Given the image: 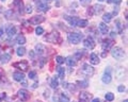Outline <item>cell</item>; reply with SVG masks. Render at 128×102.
Wrapping results in <instances>:
<instances>
[{
  "label": "cell",
  "mask_w": 128,
  "mask_h": 102,
  "mask_svg": "<svg viewBox=\"0 0 128 102\" xmlns=\"http://www.w3.org/2000/svg\"><path fill=\"white\" fill-rule=\"evenodd\" d=\"M82 38H83V34L78 32H70L67 34V40H68L70 44H74V45L79 44L82 41Z\"/></svg>",
  "instance_id": "cell-1"
},
{
  "label": "cell",
  "mask_w": 128,
  "mask_h": 102,
  "mask_svg": "<svg viewBox=\"0 0 128 102\" xmlns=\"http://www.w3.org/2000/svg\"><path fill=\"white\" fill-rule=\"evenodd\" d=\"M111 54L112 56L116 60H122V58L125 56V51H124L121 47H113L111 50Z\"/></svg>",
  "instance_id": "cell-2"
},
{
  "label": "cell",
  "mask_w": 128,
  "mask_h": 102,
  "mask_svg": "<svg viewBox=\"0 0 128 102\" xmlns=\"http://www.w3.org/2000/svg\"><path fill=\"white\" fill-rule=\"evenodd\" d=\"M45 40L47 42H49V43H54V44H56L58 41H59V44L62 42L61 37H60V35H59L58 32H51L50 34H48L47 36L45 37Z\"/></svg>",
  "instance_id": "cell-3"
},
{
  "label": "cell",
  "mask_w": 128,
  "mask_h": 102,
  "mask_svg": "<svg viewBox=\"0 0 128 102\" xmlns=\"http://www.w3.org/2000/svg\"><path fill=\"white\" fill-rule=\"evenodd\" d=\"M81 71L83 74H86V76L91 77V76H93V73H94V68L92 67V66H90V64H83Z\"/></svg>",
  "instance_id": "cell-4"
},
{
  "label": "cell",
  "mask_w": 128,
  "mask_h": 102,
  "mask_svg": "<svg viewBox=\"0 0 128 102\" xmlns=\"http://www.w3.org/2000/svg\"><path fill=\"white\" fill-rule=\"evenodd\" d=\"M102 81L105 84H109L110 82L112 81V76H111V69H110V67H107V69L105 70V73H104V76L102 78Z\"/></svg>",
  "instance_id": "cell-5"
},
{
  "label": "cell",
  "mask_w": 128,
  "mask_h": 102,
  "mask_svg": "<svg viewBox=\"0 0 128 102\" xmlns=\"http://www.w3.org/2000/svg\"><path fill=\"white\" fill-rule=\"evenodd\" d=\"M13 66L15 68H18V69L22 70V71H26V70H28V68H29V64H28L27 61H20V62L14 63Z\"/></svg>",
  "instance_id": "cell-6"
},
{
  "label": "cell",
  "mask_w": 128,
  "mask_h": 102,
  "mask_svg": "<svg viewBox=\"0 0 128 102\" xmlns=\"http://www.w3.org/2000/svg\"><path fill=\"white\" fill-rule=\"evenodd\" d=\"M17 96L19 97V99L22 101H28L30 99V94L28 93L26 89H19L17 93Z\"/></svg>",
  "instance_id": "cell-7"
},
{
  "label": "cell",
  "mask_w": 128,
  "mask_h": 102,
  "mask_svg": "<svg viewBox=\"0 0 128 102\" xmlns=\"http://www.w3.org/2000/svg\"><path fill=\"white\" fill-rule=\"evenodd\" d=\"M83 45H84L86 48L92 50V49H94V47H95V42H94V40L91 36H89V37H86L84 40V42H83Z\"/></svg>",
  "instance_id": "cell-8"
},
{
  "label": "cell",
  "mask_w": 128,
  "mask_h": 102,
  "mask_svg": "<svg viewBox=\"0 0 128 102\" xmlns=\"http://www.w3.org/2000/svg\"><path fill=\"white\" fill-rule=\"evenodd\" d=\"M43 21H45V17L41 16V15L33 16V17H31V19H30V23H31V25H40V23H42Z\"/></svg>",
  "instance_id": "cell-9"
},
{
  "label": "cell",
  "mask_w": 128,
  "mask_h": 102,
  "mask_svg": "<svg viewBox=\"0 0 128 102\" xmlns=\"http://www.w3.org/2000/svg\"><path fill=\"white\" fill-rule=\"evenodd\" d=\"M91 98H92V95L90 93L82 92V93H80V95H79V102H89Z\"/></svg>",
  "instance_id": "cell-10"
},
{
  "label": "cell",
  "mask_w": 128,
  "mask_h": 102,
  "mask_svg": "<svg viewBox=\"0 0 128 102\" xmlns=\"http://www.w3.org/2000/svg\"><path fill=\"white\" fill-rule=\"evenodd\" d=\"M36 7H38V12H47V11H49V5L47 4V3H44L42 1H38L36 2Z\"/></svg>",
  "instance_id": "cell-11"
},
{
  "label": "cell",
  "mask_w": 128,
  "mask_h": 102,
  "mask_svg": "<svg viewBox=\"0 0 128 102\" xmlns=\"http://www.w3.org/2000/svg\"><path fill=\"white\" fill-rule=\"evenodd\" d=\"M6 32L8 34V36H9L10 38H12L13 36H15V34H16V28L14 26H8L6 28Z\"/></svg>",
  "instance_id": "cell-12"
},
{
  "label": "cell",
  "mask_w": 128,
  "mask_h": 102,
  "mask_svg": "<svg viewBox=\"0 0 128 102\" xmlns=\"http://www.w3.org/2000/svg\"><path fill=\"white\" fill-rule=\"evenodd\" d=\"M13 79L15 81H17V82H22L24 80H25V74H24L22 72L20 71H16L13 73Z\"/></svg>",
  "instance_id": "cell-13"
},
{
  "label": "cell",
  "mask_w": 128,
  "mask_h": 102,
  "mask_svg": "<svg viewBox=\"0 0 128 102\" xmlns=\"http://www.w3.org/2000/svg\"><path fill=\"white\" fill-rule=\"evenodd\" d=\"M65 19L70 22V26L77 27L78 21H79V18H77V17H73V16H65Z\"/></svg>",
  "instance_id": "cell-14"
},
{
  "label": "cell",
  "mask_w": 128,
  "mask_h": 102,
  "mask_svg": "<svg viewBox=\"0 0 128 102\" xmlns=\"http://www.w3.org/2000/svg\"><path fill=\"white\" fill-rule=\"evenodd\" d=\"M102 49L104 50H109L112 46H113V41L112 40H105L102 42Z\"/></svg>",
  "instance_id": "cell-15"
},
{
  "label": "cell",
  "mask_w": 128,
  "mask_h": 102,
  "mask_svg": "<svg viewBox=\"0 0 128 102\" xmlns=\"http://www.w3.org/2000/svg\"><path fill=\"white\" fill-rule=\"evenodd\" d=\"M98 28H99V31H100L102 34H108V32H109V28H108L107 23H105V22H100V23H99Z\"/></svg>",
  "instance_id": "cell-16"
},
{
  "label": "cell",
  "mask_w": 128,
  "mask_h": 102,
  "mask_svg": "<svg viewBox=\"0 0 128 102\" xmlns=\"http://www.w3.org/2000/svg\"><path fill=\"white\" fill-rule=\"evenodd\" d=\"M45 50H46V48L43 44H38L36 46H35V52H36L38 55H42V54L45 52Z\"/></svg>",
  "instance_id": "cell-17"
},
{
  "label": "cell",
  "mask_w": 128,
  "mask_h": 102,
  "mask_svg": "<svg viewBox=\"0 0 128 102\" xmlns=\"http://www.w3.org/2000/svg\"><path fill=\"white\" fill-rule=\"evenodd\" d=\"M90 62H91V64H93V65L99 64V57H98L97 54H96V53H91V55H90Z\"/></svg>",
  "instance_id": "cell-18"
},
{
  "label": "cell",
  "mask_w": 128,
  "mask_h": 102,
  "mask_svg": "<svg viewBox=\"0 0 128 102\" xmlns=\"http://www.w3.org/2000/svg\"><path fill=\"white\" fill-rule=\"evenodd\" d=\"M10 60H11V55L9 53H4V54H2V55H0V62H1L2 64L9 63Z\"/></svg>",
  "instance_id": "cell-19"
},
{
  "label": "cell",
  "mask_w": 128,
  "mask_h": 102,
  "mask_svg": "<svg viewBox=\"0 0 128 102\" xmlns=\"http://www.w3.org/2000/svg\"><path fill=\"white\" fill-rule=\"evenodd\" d=\"M65 62L66 64L70 66V67H73V66H76V60L73 57V56H68L65 58Z\"/></svg>",
  "instance_id": "cell-20"
},
{
  "label": "cell",
  "mask_w": 128,
  "mask_h": 102,
  "mask_svg": "<svg viewBox=\"0 0 128 102\" xmlns=\"http://www.w3.org/2000/svg\"><path fill=\"white\" fill-rule=\"evenodd\" d=\"M16 43H17V44L18 45H25L26 44V37L25 36H24V35H18V36H17V38H16Z\"/></svg>",
  "instance_id": "cell-21"
},
{
  "label": "cell",
  "mask_w": 128,
  "mask_h": 102,
  "mask_svg": "<svg viewBox=\"0 0 128 102\" xmlns=\"http://www.w3.org/2000/svg\"><path fill=\"white\" fill-rule=\"evenodd\" d=\"M102 19H104V22H105V23H109V22L111 21V19H112V14H111V13H106V14H104Z\"/></svg>",
  "instance_id": "cell-22"
},
{
  "label": "cell",
  "mask_w": 128,
  "mask_h": 102,
  "mask_svg": "<svg viewBox=\"0 0 128 102\" xmlns=\"http://www.w3.org/2000/svg\"><path fill=\"white\" fill-rule=\"evenodd\" d=\"M83 52H84V51H83V50H78L77 51V52H76L75 54H74V58H75V60L76 61H78V60H81V57L83 56Z\"/></svg>",
  "instance_id": "cell-23"
},
{
  "label": "cell",
  "mask_w": 128,
  "mask_h": 102,
  "mask_svg": "<svg viewBox=\"0 0 128 102\" xmlns=\"http://www.w3.org/2000/svg\"><path fill=\"white\" fill-rule=\"evenodd\" d=\"M58 85H59V81H58V78L57 77H54L52 79H51V82H50V86L52 88H57L58 87Z\"/></svg>",
  "instance_id": "cell-24"
},
{
  "label": "cell",
  "mask_w": 128,
  "mask_h": 102,
  "mask_svg": "<svg viewBox=\"0 0 128 102\" xmlns=\"http://www.w3.org/2000/svg\"><path fill=\"white\" fill-rule=\"evenodd\" d=\"M102 9H104L102 5H100V4H95L93 6V12H94L95 14H99V13H102Z\"/></svg>",
  "instance_id": "cell-25"
},
{
  "label": "cell",
  "mask_w": 128,
  "mask_h": 102,
  "mask_svg": "<svg viewBox=\"0 0 128 102\" xmlns=\"http://www.w3.org/2000/svg\"><path fill=\"white\" fill-rule=\"evenodd\" d=\"M88 23H89V21H88L86 19H79L77 27H80V28H86V27L88 26Z\"/></svg>",
  "instance_id": "cell-26"
},
{
  "label": "cell",
  "mask_w": 128,
  "mask_h": 102,
  "mask_svg": "<svg viewBox=\"0 0 128 102\" xmlns=\"http://www.w3.org/2000/svg\"><path fill=\"white\" fill-rule=\"evenodd\" d=\"M4 16H6V19H12V18L14 17V12H13V10H8V11H6L4 12Z\"/></svg>",
  "instance_id": "cell-27"
},
{
  "label": "cell",
  "mask_w": 128,
  "mask_h": 102,
  "mask_svg": "<svg viewBox=\"0 0 128 102\" xmlns=\"http://www.w3.org/2000/svg\"><path fill=\"white\" fill-rule=\"evenodd\" d=\"M64 74H65V70H64L63 67L59 66V67H58V77L61 78V79H63V78H64Z\"/></svg>",
  "instance_id": "cell-28"
},
{
  "label": "cell",
  "mask_w": 128,
  "mask_h": 102,
  "mask_svg": "<svg viewBox=\"0 0 128 102\" xmlns=\"http://www.w3.org/2000/svg\"><path fill=\"white\" fill-rule=\"evenodd\" d=\"M60 102H70V97L66 94H61L60 95Z\"/></svg>",
  "instance_id": "cell-29"
},
{
  "label": "cell",
  "mask_w": 128,
  "mask_h": 102,
  "mask_svg": "<svg viewBox=\"0 0 128 102\" xmlns=\"http://www.w3.org/2000/svg\"><path fill=\"white\" fill-rule=\"evenodd\" d=\"M26 54V48H24V47H19L17 49V55L18 56H24Z\"/></svg>",
  "instance_id": "cell-30"
},
{
  "label": "cell",
  "mask_w": 128,
  "mask_h": 102,
  "mask_svg": "<svg viewBox=\"0 0 128 102\" xmlns=\"http://www.w3.org/2000/svg\"><path fill=\"white\" fill-rule=\"evenodd\" d=\"M77 84H79L80 87H82V88H86L88 86H89V82H88L86 80H84V81H78V82H77Z\"/></svg>",
  "instance_id": "cell-31"
},
{
  "label": "cell",
  "mask_w": 128,
  "mask_h": 102,
  "mask_svg": "<svg viewBox=\"0 0 128 102\" xmlns=\"http://www.w3.org/2000/svg\"><path fill=\"white\" fill-rule=\"evenodd\" d=\"M115 25H116V28H118V33H122L123 32V26H122V22L120 20L115 21Z\"/></svg>",
  "instance_id": "cell-32"
},
{
  "label": "cell",
  "mask_w": 128,
  "mask_h": 102,
  "mask_svg": "<svg viewBox=\"0 0 128 102\" xmlns=\"http://www.w3.org/2000/svg\"><path fill=\"white\" fill-rule=\"evenodd\" d=\"M106 100L109 101V102L113 101V100H114V95H113L112 93H107V94H106Z\"/></svg>",
  "instance_id": "cell-33"
},
{
  "label": "cell",
  "mask_w": 128,
  "mask_h": 102,
  "mask_svg": "<svg viewBox=\"0 0 128 102\" xmlns=\"http://www.w3.org/2000/svg\"><path fill=\"white\" fill-rule=\"evenodd\" d=\"M35 33H36V35H42V34H44V29L42 27H38V28L35 29Z\"/></svg>",
  "instance_id": "cell-34"
},
{
  "label": "cell",
  "mask_w": 128,
  "mask_h": 102,
  "mask_svg": "<svg viewBox=\"0 0 128 102\" xmlns=\"http://www.w3.org/2000/svg\"><path fill=\"white\" fill-rule=\"evenodd\" d=\"M56 61H57V63H58V64H60V65H61V64H63V63L65 62V58L59 55V56H57V58H56Z\"/></svg>",
  "instance_id": "cell-35"
},
{
  "label": "cell",
  "mask_w": 128,
  "mask_h": 102,
  "mask_svg": "<svg viewBox=\"0 0 128 102\" xmlns=\"http://www.w3.org/2000/svg\"><path fill=\"white\" fill-rule=\"evenodd\" d=\"M26 13L27 14H31L32 13V5L31 4H27L26 5Z\"/></svg>",
  "instance_id": "cell-36"
},
{
  "label": "cell",
  "mask_w": 128,
  "mask_h": 102,
  "mask_svg": "<svg viewBox=\"0 0 128 102\" xmlns=\"http://www.w3.org/2000/svg\"><path fill=\"white\" fill-rule=\"evenodd\" d=\"M28 76H29L30 79L33 80V79H35V78H36V72H35V71H30Z\"/></svg>",
  "instance_id": "cell-37"
},
{
  "label": "cell",
  "mask_w": 128,
  "mask_h": 102,
  "mask_svg": "<svg viewBox=\"0 0 128 102\" xmlns=\"http://www.w3.org/2000/svg\"><path fill=\"white\" fill-rule=\"evenodd\" d=\"M92 0H80V3H81L82 5H88V4H90Z\"/></svg>",
  "instance_id": "cell-38"
},
{
  "label": "cell",
  "mask_w": 128,
  "mask_h": 102,
  "mask_svg": "<svg viewBox=\"0 0 128 102\" xmlns=\"http://www.w3.org/2000/svg\"><path fill=\"white\" fill-rule=\"evenodd\" d=\"M125 86H124V85H120L118 86V91L120 92V93H123V92H125Z\"/></svg>",
  "instance_id": "cell-39"
},
{
  "label": "cell",
  "mask_w": 128,
  "mask_h": 102,
  "mask_svg": "<svg viewBox=\"0 0 128 102\" xmlns=\"http://www.w3.org/2000/svg\"><path fill=\"white\" fill-rule=\"evenodd\" d=\"M44 97H45V98H49L50 97V92L49 91H45V93H44Z\"/></svg>",
  "instance_id": "cell-40"
},
{
  "label": "cell",
  "mask_w": 128,
  "mask_h": 102,
  "mask_svg": "<svg viewBox=\"0 0 128 102\" xmlns=\"http://www.w3.org/2000/svg\"><path fill=\"white\" fill-rule=\"evenodd\" d=\"M6 93H2V94H0V100H2V99H6Z\"/></svg>",
  "instance_id": "cell-41"
},
{
  "label": "cell",
  "mask_w": 128,
  "mask_h": 102,
  "mask_svg": "<svg viewBox=\"0 0 128 102\" xmlns=\"http://www.w3.org/2000/svg\"><path fill=\"white\" fill-rule=\"evenodd\" d=\"M122 0H111V2H113V3H116V4H118V3H121Z\"/></svg>",
  "instance_id": "cell-42"
},
{
  "label": "cell",
  "mask_w": 128,
  "mask_h": 102,
  "mask_svg": "<svg viewBox=\"0 0 128 102\" xmlns=\"http://www.w3.org/2000/svg\"><path fill=\"white\" fill-rule=\"evenodd\" d=\"M92 102H100V99H99V98H94V99L92 100Z\"/></svg>",
  "instance_id": "cell-43"
},
{
  "label": "cell",
  "mask_w": 128,
  "mask_h": 102,
  "mask_svg": "<svg viewBox=\"0 0 128 102\" xmlns=\"http://www.w3.org/2000/svg\"><path fill=\"white\" fill-rule=\"evenodd\" d=\"M3 36V28L1 27V28H0V37H2Z\"/></svg>",
  "instance_id": "cell-44"
},
{
  "label": "cell",
  "mask_w": 128,
  "mask_h": 102,
  "mask_svg": "<svg viewBox=\"0 0 128 102\" xmlns=\"http://www.w3.org/2000/svg\"><path fill=\"white\" fill-rule=\"evenodd\" d=\"M29 56H30V57H32V58L34 57V52H33V51H30V53H29Z\"/></svg>",
  "instance_id": "cell-45"
},
{
  "label": "cell",
  "mask_w": 128,
  "mask_h": 102,
  "mask_svg": "<svg viewBox=\"0 0 128 102\" xmlns=\"http://www.w3.org/2000/svg\"><path fill=\"white\" fill-rule=\"evenodd\" d=\"M110 34H111V37H112V38H114L115 36H116V33H115V32H111Z\"/></svg>",
  "instance_id": "cell-46"
},
{
  "label": "cell",
  "mask_w": 128,
  "mask_h": 102,
  "mask_svg": "<svg viewBox=\"0 0 128 102\" xmlns=\"http://www.w3.org/2000/svg\"><path fill=\"white\" fill-rule=\"evenodd\" d=\"M40 1H42V2H44V3H49L51 0H40Z\"/></svg>",
  "instance_id": "cell-47"
},
{
  "label": "cell",
  "mask_w": 128,
  "mask_h": 102,
  "mask_svg": "<svg viewBox=\"0 0 128 102\" xmlns=\"http://www.w3.org/2000/svg\"><path fill=\"white\" fill-rule=\"evenodd\" d=\"M22 86H25V87H27V86H28V83H27V82H26L25 80L22 81Z\"/></svg>",
  "instance_id": "cell-48"
},
{
  "label": "cell",
  "mask_w": 128,
  "mask_h": 102,
  "mask_svg": "<svg viewBox=\"0 0 128 102\" xmlns=\"http://www.w3.org/2000/svg\"><path fill=\"white\" fill-rule=\"evenodd\" d=\"M36 86H38V82H35V83L33 84V86H32V87H33V88H35V87H36Z\"/></svg>",
  "instance_id": "cell-49"
},
{
  "label": "cell",
  "mask_w": 128,
  "mask_h": 102,
  "mask_svg": "<svg viewBox=\"0 0 128 102\" xmlns=\"http://www.w3.org/2000/svg\"><path fill=\"white\" fill-rule=\"evenodd\" d=\"M1 13H2V7L0 6V14H1Z\"/></svg>",
  "instance_id": "cell-50"
},
{
  "label": "cell",
  "mask_w": 128,
  "mask_h": 102,
  "mask_svg": "<svg viewBox=\"0 0 128 102\" xmlns=\"http://www.w3.org/2000/svg\"><path fill=\"white\" fill-rule=\"evenodd\" d=\"M98 1H100V2H102V1H105V0H98Z\"/></svg>",
  "instance_id": "cell-51"
},
{
  "label": "cell",
  "mask_w": 128,
  "mask_h": 102,
  "mask_svg": "<svg viewBox=\"0 0 128 102\" xmlns=\"http://www.w3.org/2000/svg\"><path fill=\"white\" fill-rule=\"evenodd\" d=\"M123 102H128V101H127V100H124V101H123Z\"/></svg>",
  "instance_id": "cell-52"
},
{
  "label": "cell",
  "mask_w": 128,
  "mask_h": 102,
  "mask_svg": "<svg viewBox=\"0 0 128 102\" xmlns=\"http://www.w3.org/2000/svg\"><path fill=\"white\" fill-rule=\"evenodd\" d=\"M0 51H1V46H0Z\"/></svg>",
  "instance_id": "cell-53"
},
{
  "label": "cell",
  "mask_w": 128,
  "mask_h": 102,
  "mask_svg": "<svg viewBox=\"0 0 128 102\" xmlns=\"http://www.w3.org/2000/svg\"><path fill=\"white\" fill-rule=\"evenodd\" d=\"M1 1H3V2H4V1H6V0H1Z\"/></svg>",
  "instance_id": "cell-54"
},
{
  "label": "cell",
  "mask_w": 128,
  "mask_h": 102,
  "mask_svg": "<svg viewBox=\"0 0 128 102\" xmlns=\"http://www.w3.org/2000/svg\"><path fill=\"white\" fill-rule=\"evenodd\" d=\"M17 102H24V101H17Z\"/></svg>",
  "instance_id": "cell-55"
},
{
  "label": "cell",
  "mask_w": 128,
  "mask_h": 102,
  "mask_svg": "<svg viewBox=\"0 0 128 102\" xmlns=\"http://www.w3.org/2000/svg\"><path fill=\"white\" fill-rule=\"evenodd\" d=\"M36 102H42V101H36Z\"/></svg>",
  "instance_id": "cell-56"
},
{
  "label": "cell",
  "mask_w": 128,
  "mask_h": 102,
  "mask_svg": "<svg viewBox=\"0 0 128 102\" xmlns=\"http://www.w3.org/2000/svg\"><path fill=\"white\" fill-rule=\"evenodd\" d=\"M73 102H75V101H73Z\"/></svg>",
  "instance_id": "cell-57"
},
{
  "label": "cell",
  "mask_w": 128,
  "mask_h": 102,
  "mask_svg": "<svg viewBox=\"0 0 128 102\" xmlns=\"http://www.w3.org/2000/svg\"><path fill=\"white\" fill-rule=\"evenodd\" d=\"M0 77H1V76H0Z\"/></svg>",
  "instance_id": "cell-58"
}]
</instances>
